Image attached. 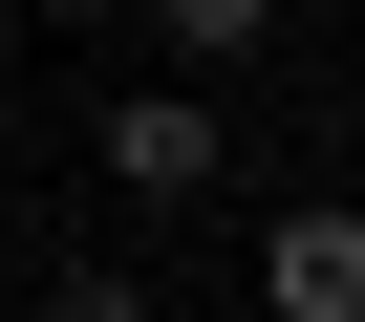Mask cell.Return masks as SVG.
Instances as JSON below:
<instances>
[{
    "instance_id": "277c9868",
    "label": "cell",
    "mask_w": 365,
    "mask_h": 322,
    "mask_svg": "<svg viewBox=\"0 0 365 322\" xmlns=\"http://www.w3.org/2000/svg\"><path fill=\"white\" fill-rule=\"evenodd\" d=\"M43 322H150V279H129V258H65V279H43Z\"/></svg>"
},
{
    "instance_id": "3957f363",
    "label": "cell",
    "mask_w": 365,
    "mask_h": 322,
    "mask_svg": "<svg viewBox=\"0 0 365 322\" xmlns=\"http://www.w3.org/2000/svg\"><path fill=\"white\" fill-rule=\"evenodd\" d=\"M129 22L172 43V86H237V65L279 43V0H129Z\"/></svg>"
},
{
    "instance_id": "6da1fadb",
    "label": "cell",
    "mask_w": 365,
    "mask_h": 322,
    "mask_svg": "<svg viewBox=\"0 0 365 322\" xmlns=\"http://www.w3.org/2000/svg\"><path fill=\"white\" fill-rule=\"evenodd\" d=\"M86 172H108L129 215H194V194H237V108H215V86H108Z\"/></svg>"
},
{
    "instance_id": "7a4b0ae2",
    "label": "cell",
    "mask_w": 365,
    "mask_h": 322,
    "mask_svg": "<svg viewBox=\"0 0 365 322\" xmlns=\"http://www.w3.org/2000/svg\"><path fill=\"white\" fill-rule=\"evenodd\" d=\"M258 322H365V215L344 194H279L258 215Z\"/></svg>"
}]
</instances>
